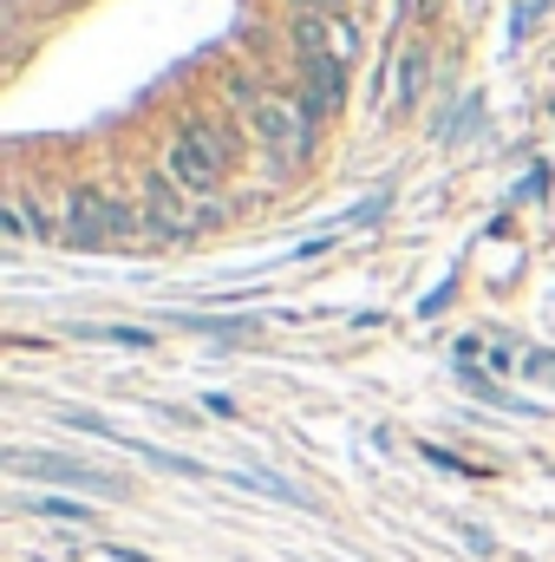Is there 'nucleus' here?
<instances>
[{"label": "nucleus", "mask_w": 555, "mask_h": 562, "mask_svg": "<svg viewBox=\"0 0 555 562\" xmlns=\"http://www.w3.org/2000/svg\"><path fill=\"white\" fill-rule=\"evenodd\" d=\"M340 99H347V59H333V53H301V105L314 112V125H320L327 112H340Z\"/></svg>", "instance_id": "5"}, {"label": "nucleus", "mask_w": 555, "mask_h": 562, "mask_svg": "<svg viewBox=\"0 0 555 562\" xmlns=\"http://www.w3.org/2000/svg\"><path fill=\"white\" fill-rule=\"evenodd\" d=\"M223 164H229V144L216 125H183L170 138V157H163V177L183 190V196H209L223 183Z\"/></svg>", "instance_id": "2"}, {"label": "nucleus", "mask_w": 555, "mask_h": 562, "mask_svg": "<svg viewBox=\"0 0 555 562\" xmlns=\"http://www.w3.org/2000/svg\"><path fill=\"white\" fill-rule=\"evenodd\" d=\"M26 517H53V524H92V510L79 504V497H26Z\"/></svg>", "instance_id": "7"}, {"label": "nucleus", "mask_w": 555, "mask_h": 562, "mask_svg": "<svg viewBox=\"0 0 555 562\" xmlns=\"http://www.w3.org/2000/svg\"><path fill=\"white\" fill-rule=\"evenodd\" d=\"M118 236H132V210L118 196H105V190H72V203H66V243L105 249Z\"/></svg>", "instance_id": "3"}, {"label": "nucleus", "mask_w": 555, "mask_h": 562, "mask_svg": "<svg viewBox=\"0 0 555 562\" xmlns=\"http://www.w3.org/2000/svg\"><path fill=\"white\" fill-rule=\"evenodd\" d=\"M7 471H13V477H33V484H92V491H105V497H125L118 477L86 471L79 458H53V451H7Z\"/></svg>", "instance_id": "4"}, {"label": "nucleus", "mask_w": 555, "mask_h": 562, "mask_svg": "<svg viewBox=\"0 0 555 562\" xmlns=\"http://www.w3.org/2000/svg\"><path fill=\"white\" fill-rule=\"evenodd\" d=\"M144 223H150V236H170V243H183V236L203 229V216L183 210V196H177L170 177H150V183H144Z\"/></svg>", "instance_id": "6"}, {"label": "nucleus", "mask_w": 555, "mask_h": 562, "mask_svg": "<svg viewBox=\"0 0 555 562\" xmlns=\"http://www.w3.org/2000/svg\"><path fill=\"white\" fill-rule=\"evenodd\" d=\"M523 373H536V380H555V353H530V360H523Z\"/></svg>", "instance_id": "10"}, {"label": "nucleus", "mask_w": 555, "mask_h": 562, "mask_svg": "<svg viewBox=\"0 0 555 562\" xmlns=\"http://www.w3.org/2000/svg\"><path fill=\"white\" fill-rule=\"evenodd\" d=\"M249 132L262 144V157L275 170H294L307 150H314V112L301 99H281V92H256L249 99Z\"/></svg>", "instance_id": "1"}, {"label": "nucleus", "mask_w": 555, "mask_h": 562, "mask_svg": "<svg viewBox=\"0 0 555 562\" xmlns=\"http://www.w3.org/2000/svg\"><path fill=\"white\" fill-rule=\"evenodd\" d=\"M418 92H424V53H406L399 59V112H412Z\"/></svg>", "instance_id": "8"}, {"label": "nucleus", "mask_w": 555, "mask_h": 562, "mask_svg": "<svg viewBox=\"0 0 555 562\" xmlns=\"http://www.w3.org/2000/svg\"><path fill=\"white\" fill-rule=\"evenodd\" d=\"M418 458H431V464H438V471H451V477H464V471H471V464H464V458H451L444 445H418Z\"/></svg>", "instance_id": "9"}, {"label": "nucleus", "mask_w": 555, "mask_h": 562, "mask_svg": "<svg viewBox=\"0 0 555 562\" xmlns=\"http://www.w3.org/2000/svg\"><path fill=\"white\" fill-rule=\"evenodd\" d=\"M301 13H340V0H301Z\"/></svg>", "instance_id": "11"}]
</instances>
